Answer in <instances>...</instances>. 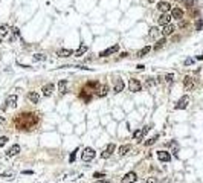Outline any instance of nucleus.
I'll use <instances>...</instances> for the list:
<instances>
[{"instance_id":"nucleus-28","label":"nucleus","mask_w":203,"mask_h":183,"mask_svg":"<svg viewBox=\"0 0 203 183\" xmlns=\"http://www.w3.org/2000/svg\"><path fill=\"white\" fill-rule=\"evenodd\" d=\"M168 146L173 150L174 154H177V151H179V143H177V142H176V140H171V142L168 143Z\"/></svg>"},{"instance_id":"nucleus-13","label":"nucleus","mask_w":203,"mask_h":183,"mask_svg":"<svg viewBox=\"0 0 203 183\" xmlns=\"http://www.w3.org/2000/svg\"><path fill=\"white\" fill-rule=\"evenodd\" d=\"M119 50V44H114V46H112V48H109V49H105V50H102L101 53H99V57H109V55H112V53H114V52H118Z\"/></svg>"},{"instance_id":"nucleus-3","label":"nucleus","mask_w":203,"mask_h":183,"mask_svg":"<svg viewBox=\"0 0 203 183\" xmlns=\"http://www.w3.org/2000/svg\"><path fill=\"white\" fill-rule=\"evenodd\" d=\"M128 89H130V92H140V89H142V84L139 82V79H135V78H131L130 81H128Z\"/></svg>"},{"instance_id":"nucleus-32","label":"nucleus","mask_w":203,"mask_h":183,"mask_svg":"<svg viewBox=\"0 0 203 183\" xmlns=\"http://www.w3.org/2000/svg\"><path fill=\"white\" fill-rule=\"evenodd\" d=\"M34 60L35 61H45L46 57H45V55H41V53H37V55H34Z\"/></svg>"},{"instance_id":"nucleus-23","label":"nucleus","mask_w":203,"mask_h":183,"mask_svg":"<svg viewBox=\"0 0 203 183\" xmlns=\"http://www.w3.org/2000/svg\"><path fill=\"white\" fill-rule=\"evenodd\" d=\"M28 99L31 101L32 104H37L38 101H40V95L37 93V92H29V93H28Z\"/></svg>"},{"instance_id":"nucleus-12","label":"nucleus","mask_w":203,"mask_h":183,"mask_svg":"<svg viewBox=\"0 0 203 183\" xmlns=\"http://www.w3.org/2000/svg\"><path fill=\"white\" fill-rule=\"evenodd\" d=\"M171 17L174 20H182L183 18V9L182 8H173L171 9Z\"/></svg>"},{"instance_id":"nucleus-26","label":"nucleus","mask_w":203,"mask_h":183,"mask_svg":"<svg viewBox=\"0 0 203 183\" xmlns=\"http://www.w3.org/2000/svg\"><path fill=\"white\" fill-rule=\"evenodd\" d=\"M130 148H131L130 145H121L119 148H118V154H119V156H125V154L130 151Z\"/></svg>"},{"instance_id":"nucleus-10","label":"nucleus","mask_w":203,"mask_h":183,"mask_svg":"<svg viewBox=\"0 0 203 183\" xmlns=\"http://www.w3.org/2000/svg\"><path fill=\"white\" fill-rule=\"evenodd\" d=\"M107 93H109V86L107 84L98 86V89H96V96H98V98H104Z\"/></svg>"},{"instance_id":"nucleus-14","label":"nucleus","mask_w":203,"mask_h":183,"mask_svg":"<svg viewBox=\"0 0 203 183\" xmlns=\"http://www.w3.org/2000/svg\"><path fill=\"white\" fill-rule=\"evenodd\" d=\"M157 159L161 162H170L171 160V154L168 151H157Z\"/></svg>"},{"instance_id":"nucleus-16","label":"nucleus","mask_w":203,"mask_h":183,"mask_svg":"<svg viewBox=\"0 0 203 183\" xmlns=\"http://www.w3.org/2000/svg\"><path fill=\"white\" fill-rule=\"evenodd\" d=\"M174 31H176V26L174 24H165L163 26V29H162V35H165V37H168V35H171V34H174Z\"/></svg>"},{"instance_id":"nucleus-15","label":"nucleus","mask_w":203,"mask_h":183,"mask_svg":"<svg viewBox=\"0 0 203 183\" xmlns=\"http://www.w3.org/2000/svg\"><path fill=\"white\" fill-rule=\"evenodd\" d=\"M58 93H60V96H63V95L67 93V81L66 79L58 82Z\"/></svg>"},{"instance_id":"nucleus-29","label":"nucleus","mask_w":203,"mask_h":183,"mask_svg":"<svg viewBox=\"0 0 203 183\" xmlns=\"http://www.w3.org/2000/svg\"><path fill=\"white\" fill-rule=\"evenodd\" d=\"M150 50H151V48H150V46H145L144 49H140V50L137 52V57H140V58H142V57H145V55H147Z\"/></svg>"},{"instance_id":"nucleus-19","label":"nucleus","mask_w":203,"mask_h":183,"mask_svg":"<svg viewBox=\"0 0 203 183\" xmlns=\"http://www.w3.org/2000/svg\"><path fill=\"white\" fill-rule=\"evenodd\" d=\"M19 153H20V145L15 143V145H12L11 148L6 151V156H8V157H12V156H17Z\"/></svg>"},{"instance_id":"nucleus-36","label":"nucleus","mask_w":203,"mask_h":183,"mask_svg":"<svg viewBox=\"0 0 203 183\" xmlns=\"http://www.w3.org/2000/svg\"><path fill=\"white\" fill-rule=\"evenodd\" d=\"M93 177H95V179H102V177H105V174H104V172H95Z\"/></svg>"},{"instance_id":"nucleus-41","label":"nucleus","mask_w":203,"mask_h":183,"mask_svg":"<svg viewBox=\"0 0 203 183\" xmlns=\"http://www.w3.org/2000/svg\"><path fill=\"white\" fill-rule=\"evenodd\" d=\"M137 69H139V70H142V69H145V66H144V64H139Z\"/></svg>"},{"instance_id":"nucleus-31","label":"nucleus","mask_w":203,"mask_h":183,"mask_svg":"<svg viewBox=\"0 0 203 183\" xmlns=\"http://www.w3.org/2000/svg\"><path fill=\"white\" fill-rule=\"evenodd\" d=\"M6 34H8V26L2 24V26H0V37H5Z\"/></svg>"},{"instance_id":"nucleus-42","label":"nucleus","mask_w":203,"mask_h":183,"mask_svg":"<svg viewBox=\"0 0 203 183\" xmlns=\"http://www.w3.org/2000/svg\"><path fill=\"white\" fill-rule=\"evenodd\" d=\"M2 124H5V119H3L2 116H0V125H2Z\"/></svg>"},{"instance_id":"nucleus-21","label":"nucleus","mask_w":203,"mask_h":183,"mask_svg":"<svg viewBox=\"0 0 203 183\" xmlns=\"http://www.w3.org/2000/svg\"><path fill=\"white\" fill-rule=\"evenodd\" d=\"M0 177L5 179V180H12L15 177V172L12 169H6V171H3L2 174H0Z\"/></svg>"},{"instance_id":"nucleus-7","label":"nucleus","mask_w":203,"mask_h":183,"mask_svg":"<svg viewBox=\"0 0 203 183\" xmlns=\"http://www.w3.org/2000/svg\"><path fill=\"white\" fill-rule=\"evenodd\" d=\"M171 14L170 12H163L161 17L157 18V24H162V26H165V24H170V20H171Z\"/></svg>"},{"instance_id":"nucleus-27","label":"nucleus","mask_w":203,"mask_h":183,"mask_svg":"<svg viewBox=\"0 0 203 183\" xmlns=\"http://www.w3.org/2000/svg\"><path fill=\"white\" fill-rule=\"evenodd\" d=\"M165 43H166V40H165V38H159V40H157V43H156V44L153 46V49H154V50H159V49H162L163 46H165Z\"/></svg>"},{"instance_id":"nucleus-9","label":"nucleus","mask_w":203,"mask_h":183,"mask_svg":"<svg viewBox=\"0 0 203 183\" xmlns=\"http://www.w3.org/2000/svg\"><path fill=\"white\" fill-rule=\"evenodd\" d=\"M148 133V127H144V128H139L137 131H135V134H133V137H135V140H142L144 139V136Z\"/></svg>"},{"instance_id":"nucleus-30","label":"nucleus","mask_w":203,"mask_h":183,"mask_svg":"<svg viewBox=\"0 0 203 183\" xmlns=\"http://www.w3.org/2000/svg\"><path fill=\"white\" fill-rule=\"evenodd\" d=\"M159 139V136L156 134V136H153V137H150V139L148 140H145V145L147 146H150V145H153V143H156V140Z\"/></svg>"},{"instance_id":"nucleus-39","label":"nucleus","mask_w":203,"mask_h":183,"mask_svg":"<svg viewBox=\"0 0 203 183\" xmlns=\"http://www.w3.org/2000/svg\"><path fill=\"white\" fill-rule=\"evenodd\" d=\"M95 183H109V180H105V179H102V180H96Z\"/></svg>"},{"instance_id":"nucleus-20","label":"nucleus","mask_w":203,"mask_h":183,"mask_svg":"<svg viewBox=\"0 0 203 183\" xmlns=\"http://www.w3.org/2000/svg\"><path fill=\"white\" fill-rule=\"evenodd\" d=\"M75 52L73 50H70V49H60L58 52H57V55L58 57H61V58H67V57H72Z\"/></svg>"},{"instance_id":"nucleus-5","label":"nucleus","mask_w":203,"mask_h":183,"mask_svg":"<svg viewBox=\"0 0 203 183\" xmlns=\"http://www.w3.org/2000/svg\"><path fill=\"white\" fill-rule=\"evenodd\" d=\"M194 86H196V82H194V78L189 76V75L185 76V79H183V87H185V90L189 92V90L194 89Z\"/></svg>"},{"instance_id":"nucleus-37","label":"nucleus","mask_w":203,"mask_h":183,"mask_svg":"<svg viewBox=\"0 0 203 183\" xmlns=\"http://www.w3.org/2000/svg\"><path fill=\"white\" fill-rule=\"evenodd\" d=\"M145 183H157V179H156V177H148V179L145 180Z\"/></svg>"},{"instance_id":"nucleus-33","label":"nucleus","mask_w":203,"mask_h":183,"mask_svg":"<svg viewBox=\"0 0 203 183\" xmlns=\"http://www.w3.org/2000/svg\"><path fill=\"white\" fill-rule=\"evenodd\" d=\"M173 79H174V75H173V73H170V75H166V76H165V81L168 82V84H171Z\"/></svg>"},{"instance_id":"nucleus-1","label":"nucleus","mask_w":203,"mask_h":183,"mask_svg":"<svg viewBox=\"0 0 203 183\" xmlns=\"http://www.w3.org/2000/svg\"><path fill=\"white\" fill-rule=\"evenodd\" d=\"M37 121H38L37 115H34V113H22L15 119V127L19 128V130H31V128L35 127Z\"/></svg>"},{"instance_id":"nucleus-24","label":"nucleus","mask_w":203,"mask_h":183,"mask_svg":"<svg viewBox=\"0 0 203 183\" xmlns=\"http://www.w3.org/2000/svg\"><path fill=\"white\" fill-rule=\"evenodd\" d=\"M87 49H89V48H87L84 43H81V44H79V48H78V50H75V57H81V55H84L87 52Z\"/></svg>"},{"instance_id":"nucleus-8","label":"nucleus","mask_w":203,"mask_h":183,"mask_svg":"<svg viewBox=\"0 0 203 183\" xmlns=\"http://www.w3.org/2000/svg\"><path fill=\"white\" fill-rule=\"evenodd\" d=\"M161 35H162V31L161 29H159V27H151V29H150V32H148V37H150V38H151V40H159V38H161Z\"/></svg>"},{"instance_id":"nucleus-2","label":"nucleus","mask_w":203,"mask_h":183,"mask_svg":"<svg viewBox=\"0 0 203 183\" xmlns=\"http://www.w3.org/2000/svg\"><path fill=\"white\" fill-rule=\"evenodd\" d=\"M95 156H96L95 150L90 148V146H87V148H84L83 153H81V160L83 162H90V160L95 159Z\"/></svg>"},{"instance_id":"nucleus-38","label":"nucleus","mask_w":203,"mask_h":183,"mask_svg":"<svg viewBox=\"0 0 203 183\" xmlns=\"http://www.w3.org/2000/svg\"><path fill=\"white\" fill-rule=\"evenodd\" d=\"M189 64H192V60H191V58H188L186 61H185V66H189Z\"/></svg>"},{"instance_id":"nucleus-4","label":"nucleus","mask_w":203,"mask_h":183,"mask_svg":"<svg viewBox=\"0 0 203 183\" xmlns=\"http://www.w3.org/2000/svg\"><path fill=\"white\" fill-rule=\"evenodd\" d=\"M188 104H189V98L185 95V96H182L177 101V104H176V110H185V108L188 107Z\"/></svg>"},{"instance_id":"nucleus-34","label":"nucleus","mask_w":203,"mask_h":183,"mask_svg":"<svg viewBox=\"0 0 203 183\" xmlns=\"http://www.w3.org/2000/svg\"><path fill=\"white\" fill-rule=\"evenodd\" d=\"M76 153H78V148H76V150H75L72 154H70V157H69V162H70V163H72V162L75 160V157H76Z\"/></svg>"},{"instance_id":"nucleus-43","label":"nucleus","mask_w":203,"mask_h":183,"mask_svg":"<svg viewBox=\"0 0 203 183\" xmlns=\"http://www.w3.org/2000/svg\"><path fill=\"white\" fill-rule=\"evenodd\" d=\"M148 2H150V3H154V2H156V0H148Z\"/></svg>"},{"instance_id":"nucleus-35","label":"nucleus","mask_w":203,"mask_h":183,"mask_svg":"<svg viewBox=\"0 0 203 183\" xmlns=\"http://www.w3.org/2000/svg\"><path fill=\"white\" fill-rule=\"evenodd\" d=\"M6 142H8V137H6V136H2V137H0V148H2V146H3Z\"/></svg>"},{"instance_id":"nucleus-22","label":"nucleus","mask_w":203,"mask_h":183,"mask_svg":"<svg viewBox=\"0 0 203 183\" xmlns=\"http://www.w3.org/2000/svg\"><path fill=\"white\" fill-rule=\"evenodd\" d=\"M43 95H45V96H52V93H54V84H50V82H49V84H46L45 87H43Z\"/></svg>"},{"instance_id":"nucleus-11","label":"nucleus","mask_w":203,"mask_h":183,"mask_svg":"<svg viewBox=\"0 0 203 183\" xmlns=\"http://www.w3.org/2000/svg\"><path fill=\"white\" fill-rule=\"evenodd\" d=\"M15 102H17V96H15V95H11V96H8L6 102H5V105H3V108H5V110H8L9 107H11V108H14V107L17 105Z\"/></svg>"},{"instance_id":"nucleus-25","label":"nucleus","mask_w":203,"mask_h":183,"mask_svg":"<svg viewBox=\"0 0 203 183\" xmlns=\"http://www.w3.org/2000/svg\"><path fill=\"white\" fill-rule=\"evenodd\" d=\"M124 90V81L122 79H116L114 82V93H119V92Z\"/></svg>"},{"instance_id":"nucleus-17","label":"nucleus","mask_w":203,"mask_h":183,"mask_svg":"<svg viewBox=\"0 0 203 183\" xmlns=\"http://www.w3.org/2000/svg\"><path fill=\"white\" fill-rule=\"evenodd\" d=\"M157 9H159L162 14H163V12H170L171 5H170L168 2H159V3H157Z\"/></svg>"},{"instance_id":"nucleus-18","label":"nucleus","mask_w":203,"mask_h":183,"mask_svg":"<svg viewBox=\"0 0 203 183\" xmlns=\"http://www.w3.org/2000/svg\"><path fill=\"white\" fill-rule=\"evenodd\" d=\"M113 151H114V143H110V145L107 146V148H105V150L101 153V157H102V159H107V157H110Z\"/></svg>"},{"instance_id":"nucleus-6","label":"nucleus","mask_w":203,"mask_h":183,"mask_svg":"<svg viewBox=\"0 0 203 183\" xmlns=\"http://www.w3.org/2000/svg\"><path fill=\"white\" fill-rule=\"evenodd\" d=\"M137 180V176H136V172H133V171H130V172H127L124 177H122V180H121V183H135Z\"/></svg>"},{"instance_id":"nucleus-40","label":"nucleus","mask_w":203,"mask_h":183,"mask_svg":"<svg viewBox=\"0 0 203 183\" xmlns=\"http://www.w3.org/2000/svg\"><path fill=\"white\" fill-rule=\"evenodd\" d=\"M127 55H128L127 52H122V53H121V58H125V57H127Z\"/></svg>"}]
</instances>
